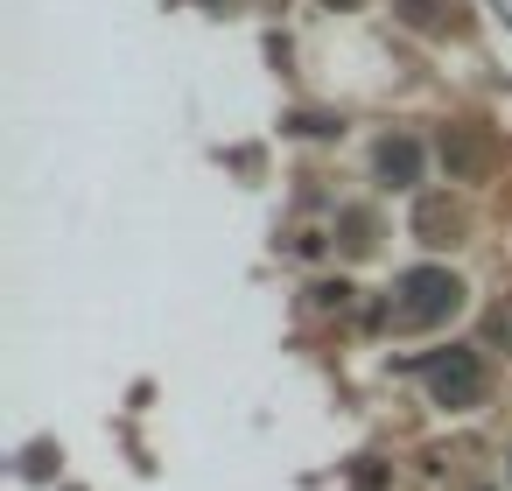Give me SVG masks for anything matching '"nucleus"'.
Instances as JSON below:
<instances>
[{"label":"nucleus","mask_w":512,"mask_h":491,"mask_svg":"<svg viewBox=\"0 0 512 491\" xmlns=\"http://www.w3.org/2000/svg\"><path fill=\"white\" fill-rule=\"evenodd\" d=\"M491 337L512 351V302H498V309H491Z\"/></svg>","instance_id":"nucleus-5"},{"label":"nucleus","mask_w":512,"mask_h":491,"mask_svg":"<svg viewBox=\"0 0 512 491\" xmlns=\"http://www.w3.org/2000/svg\"><path fill=\"white\" fill-rule=\"evenodd\" d=\"M456 302H463V281H456L449 267H414V274H400L393 323H442Z\"/></svg>","instance_id":"nucleus-1"},{"label":"nucleus","mask_w":512,"mask_h":491,"mask_svg":"<svg viewBox=\"0 0 512 491\" xmlns=\"http://www.w3.org/2000/svg\"><path fill=\"white\" fill-rule=\"evenodd\" d=\"M414 169H421L414 141H386V148H379V176H386V183H414Z\"/></svg>","instance_id":"nucleus-4"},{"label":"nucleus","mask_w":512,"mask_h":491,"mask_svg":"<svg viewBox=\"0 0 512 491\" xmlns=\"http://www.w3.org/2000/svg\"><path fill=\"white\" fill-rule=\"evenodd\" d=\"M393 8H400L414 29H449V22H456V0H393Z\"/></svg>","instance_id":"nucleus-3"},{"label":"nucleus","mask_w":512,"mask_h":491,"mask_svg":"<svg viewBox=\"0 0 512 491\" xmlns=\"http://www.w3.org/2000/svg\"><path fill=\"white\" fill-rule=\"evenodd\" d=\"M421 379H428V393H435L442 407H477V393H484V365H477V351H442V358L421 365Z\"/></svg>","instance_id":"nucleus-2"},{"label":"nucleus","mask_w":512,"mask_h":491,"mask_svg":"<svg viewBox=\"0 0 512 491\" xmlns=\"http://www.w3.org/2000/svg\"><path fill=\"white\" fill-rule=\"evenodd\" d=\"M337 8H351V0H337Z\"/></svg>","instance_id":"nucleus-6"}]
</instances>
